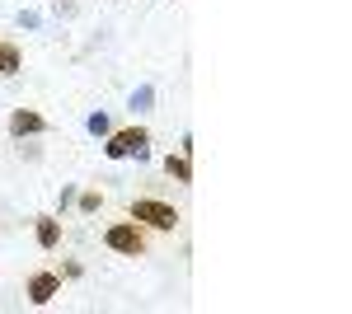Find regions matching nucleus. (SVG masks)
Here are the masks:
<instances>
[{
    "instance_id": "nucleus-1",
    "label": "nucleus",
    "mask_w": 352,
    "mask_h": 314,
    "mask_svg": "<svg viewBox=\"0 0 352 314\" xmlns=\"http://www.w3.org/2000/svg\"><path fill=\"white\" fill-rule=\"evenodd\" d=\"M99 244L109 249V254H118V258H151V244H155V235L141 225V221H132L127 211L122 216H113V221H104V230H99Z\"/></svg>"
},
{
    "instance_id": "nucleus-2",
    "label": "nucleus",
    "mask_w": 352,
    "mask_h": 314,
    "mask_svg": "<svg viewBox=\"0 0 352 314\" xmlns=\"http://www.w3.org/2000/svg\"><path fill=\"white\" fill-rule=\"evenodd\" d=\"M127 216L141 221L151 235H179L184 230V207H174L160 192H136L132 202H127Z\"/></svg>"
},
{
    "instance_id": "nucleus-3",
    "label": "nucleus",
    "mask_w": 352,
    "mask_h": 314,
    "mask_svg": "<svg viewBox=\"0 0 352 314\" xmlns=\"http://www.w3.org/2000/svg\"><path fill=\"white\" fill-rule=\"evenodd\" d=\"M146 150H151L146 122H127V127H113L104 136V159H146Z\"/></svg>"
},
{
    "instance_id": "nucleus-4",
    "label": "nucleus",
    "mask_w": 352,
    "mask_h": 314,
    "mask_svg": "<svg viewBox=\"0 0 352 314\" xmlns=\"http://www.w3.org/2000/svg\"><path fill=\"white\" fill-rule=\"evenodd\" d=\"M52 131V117L43 108H28V104H14L5 113V136L10 141H33V136H47Z\"/></svg>"
},
{
    "instance_id": "nucleus-5",
    "label": "nucleus",
    "mask_w": 352,
    "mask_h": 314,
    "mask_svg": "<svg viewBox=\"0 0 352 314\" xmlns=\"http://www.w3.org/2000/svg\"><path fill=\"white\" fill-rule=\"evenodd\" d=\"M61 287H66V282H61L56 267H33V272L24 277V295H28L33 310H47L56 295H61Z\"/></svg>"
},
{
    "instance_id": "nucleus-6",
    "label": "nucleus",
    "mask_w": 352,
    "mask_h": 314,
    "mask_svg": "<svg viewBox=\"0 0 352 314\" xmlns=\"http://www.w3.org/2000/svg\"><path fill=\"white\" fill-rule=\"evenodd\" d=\"M33 239H38L43 254H56V249L66 244V221H61V211H38V216H33Z\"/></svg>"
},
{
    "instance_id": "nucleus-7",
    "label": "nucleus",
    "mask_w": 352,
    "mask_h": 314,
    "mask_svg": "<svg viewBox=\"0 0 352 314\" xmlns=\"http://www.w3.org/2000/svg\"><path fill=\"white\" fill-rule=\"evenodd\" d=\"M160 169H164V179H174L179 188H188L192 183V150H184V146L169 150V155L160 159Z\"/></svg>"
},
{
    "instance_id": "nucleus-8",
    "label": "nucleus",
    "mask_w": 352,
    "mask_h": 314,
    "mask_svg": "<svg viewBox=\"0 0 352 314\" xmlns=\"http://www.w3.org/2000/svg\"><path fill=\"white\" fill-rule=\"evenodd\" d=\"M14 76H24V43L0 38V80H14Z\"/></svg>"
},
{
    "instance_id": "nucleus-9",
    "label": "nucleus",
    "mask_w": 352,
    "mask_h": 314,
    "mask_svg": "<svg viewBox=\"0 0 352 314\" xmlns=\"http://www.w3.org/2000/svg\"><path fill=\"white\" fill-rule=\"evenodd\" d=\"M104 202H109V197H104L99 188H80V192H76V211H80V216H94V211H104Z\"/></svg>"
},
{
    "instance_id": "nucleus-10",
    "label": "nucleus",
    "mask_w": 352,
    "mask_h": 314,
    "mask_svg": "<svg viewBox=\"0 0 352 314\" xmlns=\"http://www.w3.org/2000/svg\"><path fill=\"white\" fill-rule=\"evenodd\" d=\"M85 127L94 131V136H109V131H113V117L104 113V108H99V113H89V122H85Z\"/></svg>"
}]
</instances>
